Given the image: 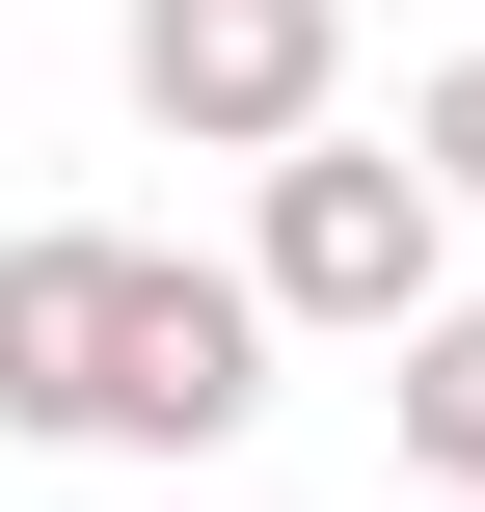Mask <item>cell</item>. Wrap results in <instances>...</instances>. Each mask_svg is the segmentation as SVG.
<instances>
[{"instance_id":"1","label":"cell","mask_w":485,"mask_h":512,"mask_svg":"<svg viewBox=\"0 0 485 512\" xmlns=\"http://www.w3.org/2000/svg\"><path fill=\"white\" fill-rule=\"evenodd\" d=\"M243 324H351V351H405L432 324V189L324 108L297 162H270V243H243Z\"/></svg>"},{"instance_id":"2","label":"cell","mask_w":485,"mask_h":512,"mask_svg":"<svg viewBox=\"0 0 485 512\" xmlns=\"http://www.w3.org/2000/svg\"><path fill=\"white\" fill-rule=\"evenodd\" d=\"M324 81H351V0H135V108L189 162H297Z\"/></svg>"},{"instance_id":"3","label":"cell","mask_w":485,"mask_h":512,"mask_svg":"<svg viewBox=\"0 0 485 512\" xmlns=\"http://www.w3.org/2000/svg\"><path fill=\"white\" fill-rule=\"evenodd\" d=\"M243 405H270V324H243V270L135 243V297H108V459H216Z\"/></svg>"},{"instance_id":"4","label":"cell","mask_w":485,"mask_h":512,"mask_svg":"<svg viewBox=\"0 0 485 512\" xmlns=\"http://www.w3.org/2000/svg\"><path fill=\"white\" fill-rule=\"evenodd\" d=\"M405 512H485V297L405 324Z\"/></svg>"},{"instance_id":"5","label":"cell","mask_w":485,"mask_h":512,"mask_svg":"<svg viewBox=\"0 0 485 512\" xmlns=\"http://www.w3.org/2000/svg\"><path fill=\"white\" fill-rule=\"evenodd\" d=\"M378 162H405V189L459 216V189H485V54H459V81H432V108H405V135H378Z\"/></svg>"}]
</instances>
